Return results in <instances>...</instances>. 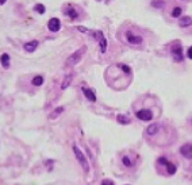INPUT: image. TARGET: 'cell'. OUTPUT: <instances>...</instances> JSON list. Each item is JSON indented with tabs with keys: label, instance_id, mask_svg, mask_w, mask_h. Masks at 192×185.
<instances>
[{
	"label": "cell",
	"instance_id": "12",
	"mask_svg": "<svg viewBox=\"0 0 192 185\" xmlns=\"http://www.w3.org/2000/svg\"><path fill=\"white\" fill-rule=\"evenodd\" d=\"M93 35H97V38H99L100 52L106 53V50H107V41L104 38V35H103V33H102V31H96V33H93Z\"/></svg>",
	"mask_w": 192,
	"mask_h": 185
},
{
	"label": "cell",
	"instance_id": "18",
	"mask_svg": "<svg viewBox=\"0 0 192 185\" xmlns=\"http://www.w3.org/2000/svg\"><path fill=\"white\" fill-rule=\"evenodd\" d=\"M64 14L68 15L71 19H77L78 18V14H77V11L74 10V8H67V10L64 11Z\"/></svg>",
	"mask_w": 192,
	"mask_h": 185
},
{
	"label": "cell",
	"instance_id": "21",
	"mask_svg": "<svg viewBox=\"0 0 192 185\" xmlns=\"http://www.w3.org/2000/svg\"><path fill=\"white\" fill-rule=\"evenodd\" d=\"M181 12H183L181 7H175V8H173V11H172V16L173 18H179L181 15Z\"/></svg>",
	"mask_w": 192,
	"mask_h": 185
},
{
	"label": "cell",
	"instance_id": "13",
	"mask_svg": "<svg viewBox=\"0 0 192 185\" xmlns=\"http://www.w3.org/2000/svg\"><path fill=\"white\" fill-rule=\"evenodd\" d=\"M83 93H84V96L89 100L91 103H95L96 101V95L93 93V91L92 89H89V88H85V87H83Z\"/></svg>",
	"mask_w": 192,
	"mask_h": 185
},
{
	"label": "cell",
	"instance_id": "27",
	"mask_svg": "<svg viewBox=\"0 0 192 185\" xmlns=\"http://www.w3.org/2000/svg\"><path fill=\"white\" fill-rule=\"evenodd\" d=\"M5 2H7V0H0V5H2V4H4Z\"/></svg>",
	"mask_w": 192,
	"mask_h": 185
},
{
	"label": "cell",
	"instance_id": "1",
	"mask_svg": "<svg viewBox=\"0 0 192 185\" xmlns=\"http://www.w3.org/2000/svg\"><path fill=\"white\" fill-rule=\"evenodd\" d=\"M143 138L147 143L156 147H168L177 141V131L168 123L154 122L145 128Z\"/></svg>",
	"mask_w": 192,
	"mask_h": 185
},
{
	"label": "cell",
	"instance_id": "15",
	"mask_svg": "<svg viewBox=\"0 0 192 185\" xmlns=\"http://www.w3.org/2000/svg\"><path fill=\"white\" fill-rule=\"evenodd\" d=\"M0 62H2V66H3V68H4V69H8V68H10V62H11L10 55H8L7 53H3V54L0 55Z\"/></svg>",
	"mask_w": 192,
	"mask_h": 185
},
{
	"label": "cell",
	"instance_id": "20",
	"mask_svg": "<svg viewBox=\"0 0 192 185\" xmlns=\"http://www.w3.org/2000/svg\"><path fill=\"white\" fill-rule=\"evenodd\" d=\"M72 78H73V74H68V76L65 77V80L62 81V84H61V89H67L69 87V84L72 83Z\"/></svg>",
	"mask_w": 192,
	"mask_h": 185
},
{
	"label": "cell",
	"instance_id": "11",
	"mask_svg": "<svg viewBox=\"0 0 192 185\" xmlns=\"http://www.w3.org/2000/svg\"><path fill=\"white\" fill-rule=\"evenodd\" d=\"M48 27H49L50 31H53V33H57V31L61 29V22H60V19H57V18H53V19L49 20Z\"/></svg>",
	"mask_w": 192,
	"mask_h": 185
},
{
	"label": "cell",
	"instance_id": "25",
	"mask_svg": "<svg viewBox=\"0 0 192 185\" xmlns=\"http://www.w3.org/2000/svg\"><path fill=\"white\" fill-rule=\"evenodd\" d=\"M152 4H153V7H161V5L164 4V2L162 0H154Z\"/></svg>",
	"mask_w": 192,
	"mask_h": 185
},
{
	"label": "cell",
	"instance_id": "3",
	"mask_svg": "<svg viewBox=\"0 0 192 185\" xmlns=\"http://www.w3.org/2000/svg\"><path fill=\"white\" fill-rule=\"evenodd\" d=\"M135 104H139V108H134V115L141 122H152L157 115L160 114V107L157 105V101H153L150 104V96H145L143 99L137 100Z\"/></svg>",
	"mask_w": 192,
	"mask_h": 185
},
{
	"label": "cell",
	"instance_id": "26",
	"mask_svg": "<svg viewBox=\"0 0 192 185\" xmlns=\"http://www.w3.org/2000/svg\"><path fill=\"white\" fill-rule=\"evenodd\" d=\"M187 57L190 58V59H192V46L190 49H188V52H187Z\"/></svg>",
	"mask_w": 192,
	"mask_h": 185
},
{
	"label": "cell",
	"instance_id": "10",
	"mask_svg": "<svg viewBox=\"0 0 192 185\" xmlns=\"http://www.w3.org/2000/svg\"><path fill=\"white\" fill-rule=\"evenodd\" d=\"M180 155H183V158L185 159H192V143H185L179 149Z\"/></svg>",
	"mask_w": 192,
	"mask_h": 185
},
{
	"label": "cell",
	"instance_id": "2",
	"mask_svg": "<svg viewBox=\"0 0 192 185\" xmlns=\"http://www.w3.org/2000/svg\"><path fill=\"white\" fill-rule=\"evenodd\" d=\"M104 78L110 88L115 91H123L130 85L133 78L131 68L126 64H114L107 68Z\"/></svg>",
	"mask_w": 192,
	"mask_h": 185
},
{
	"label": "cell",
	"instance_id": "5",
	"mask_svg": "<svg viewBox=\"0 0 192 185\" xmlns=\"http://www.w3.org/2000/svg\"><path fill=\"white\" fill-rule=\"evenodd\" d=\"M156 170L161 177H172L177 173L179 164L175 159H171L166 155H161L156 159Z\"/></svg>",
	"mask_w": 192,
	"mask_h": 185
},
{
	"label": "cell",
	"instance_id": "23",
	"mask_svg": "<svg viewBox=\"0 0 192 185\" xmlns=\"http://www.w3.org/2000/svg\"><path fill=\"white\" fill-rule=\"evenodd\" d=\"M62 111H64V107H58L57 109H54V114H52V115H50V119L56 118V116H57V115H60V114H61Z\"/></svg>",
	"mask_w": 192,
	"mask_h": 185
},
{
	"label": "cell",
	"instance_id": "24",
	"mask_svg": "<svg viewBox=\"0 0 192 185\" xmlns=\"http://www.w3.org/2000/svg\"><path fill=\"white\" fill-rule=\"evenodd\" d=\"M100 185H115V183L112 180H110V178H106V180L102 181V184Z\"/></svg>",
	"mask_w": 192,
	"mask_h": 185
},
{
	"label": "cell",
	"instance_id": "6",
	"mask_svg": "<svg viewBox=\"0 0 192 185\" xmlns=\"http://www.w3.org/2000/svg\"><path fill=\"white\" fill-rule=\"evenodd\" d=\"M121 39L125 43L131 45V46H141L143 43L142 35H139V34H135L134 31L130 30V29L123 30V33L121 34Z\"/></svg>",
	"mask_w": 192,
	"mask_h": 185
},
{
	"label": "cell",
	"instance_id": "4",
	"mask_svg": "<svg viewBox=\"0 0 192 185\" xmlns=\"http://www.w3.org/2000/svg\"><path fill=\"white\" fill-rule=\"evenodd\" d=\"M118 164L122 170L133 173L141 164V155L131 149H125L118 154Z\"/></svg>",
	"mask_w": 192,
	"mask_h": 185
},
{
	"label": "cell",
	"instance_id": "14",
	"mask_svg": "<svg viewBox=\"0 0 192 185\" xmlns=\"http://www.w3.org/2000/svg\"><path fill=\"white\" fill-rule=\"evenodd\" d=\"M38 45H39L38 41H31V42L24 43V45H23V49L26 50V52H29V53H33V52H35V49L38 48Z\"/></svg>",
	"mask_w": 192,
	"mask_h": 185
},
{
	"label": "cell",
	"instance_id": "19",
	"mask_svg": "<svg viewBox=\"0 0 192 185\" xmlns=\"http://www.w3.org/2000/svg\"><path fill=\"white\" fill-rule=\"evenodd\" d=\"M116 120H118V123H121V124H130L131 123V119L129 116H125V115H118V116H116Z\"/></svg>",
	"mask_w": 192,
	"mask_h": 185
},
{
	"label": "cell",
	"instance_id": "17",
	"mask_svg": "<svg viewBox=\"0 0 192 185\" xmlns=\"http://www.w3.org/2000/svg\"><path fill=\"white\" fill-rule=\"evenodd\" d=\"M191 24H192V18H190V16L181 18L180 22H179V26L180 27H188V26H191Z\"/></svg>",
	"mask_w": 192,
	"mask_h": 185
},
{
	"label": "cell",
	"instance_id": "8",
	"mask_svg": "<svg viewBox=\"0 0 192 185\" xmlns=\"http://www.w3.org/2000/svg\"><path fill=\"white\" fill-rule=\"evenodd\" d=\"M171 54H172V58L175 62H183L184 61V54H183V48L180 45L179 41L173 42L171 45Z\"/></svg>",
	"mask_w": 192,
	"mask_h": 185
},
{
	"label": "cell",
	"instance_id": "9",
	"mask_svg": "<svg viewBox=\"0 0 192 185\" xmlns=\"http://www.w3.org/2000/svg\"><path fill=\"white\" fill-rule=\"evenodd\" d=\"M85 50H87V48H85V46H83V48H81V49H78L77 52H74L73 54H71V55H69L68 59H67V66H74L76 64H78Z\"/></svg>",
	"mask_w": 192,
	"mask_h": 185
},
{
	"label": "cell",
	"instance_id": "16",
	"mask_svg": "<svg viewBox=\"0 0 192 185\" xmlns=\"http://www.w3.org/2000/svg\"><path fill=\"white\" fill-rule=\"evenodd\" d=\"M43 81H45L43 76H41V74H37V76L33 77V80H31V84H33L34 87H41V85L43 84Z\"/></svg>",
	"mask_w": 192,
	"mask_h": 185
},
{
	"label": "cell",
	"instance_id": "7",
	"mask_svg": "<svg viewBox=\"0 0 192 185\" xmlns=\"http://www.w3.org/2000/svg\"><path fill=\"white\" fill-rule=\"evenodd\" d=\"M72 150H73L74 157H76V159L78 161V164H80L81 169H83V172H84L85 174H88V173H89V164H88V159H87L85 154H84V153L81 151L80 149H78L77 145H73V146H72Z\"/></svg>",
	"mask_w": 192,
	"mask_h": 185
},
{
	"label": "cell",
	"instance_id": "22",
	"mask_svg": "<svg viewBox=\"0 0 192 185\" xmlns=\"http://www.w3.org/2000/svg\"><path fill=\"white\" fill-rule=\"evenodd\" d=\"M34 10L38 12V14H45V5H42V4H37Z\"/></svg>",
	"mask_w": 192,
	"mask_h": 185
}]
</instances>
